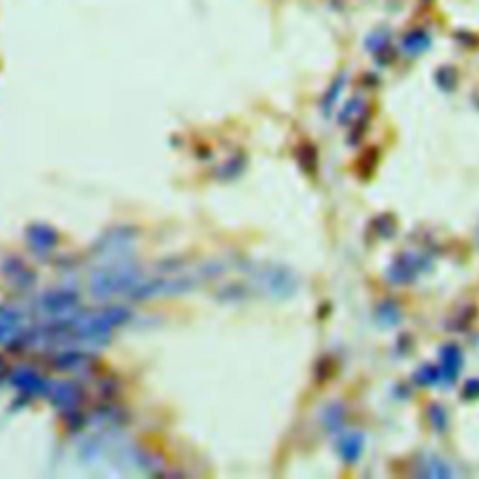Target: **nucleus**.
I'll list each match as a JSON object with an SVG mask.
<instances>
[]
</instances>
